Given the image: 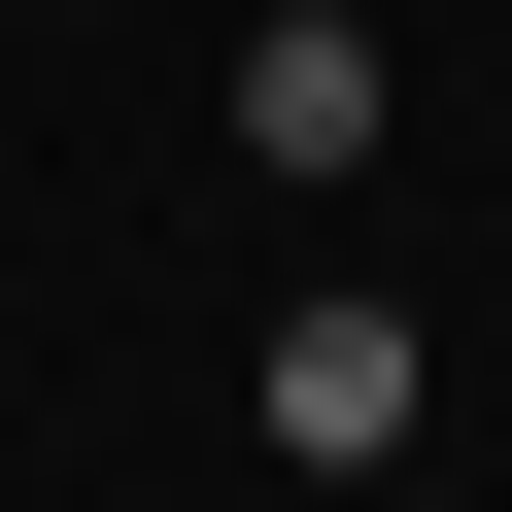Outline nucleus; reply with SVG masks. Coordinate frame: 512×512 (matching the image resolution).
<instances>
[{
    "instance_id": "f257e3e1",
    "label": "nucleus",
    "mask_w": 512,
    "mask_h": 512,
    "mask_svg": "<svg viewBox=\"0 0 512 512\" xmlns=\"http://www.w3.org/2000/svg\"><path fill=\"white\" fill-rule=\"evenodd\" d=\"M239 410H274V444H308V478H376V444H410V410H444V342H410V308H376V274H342V308H274V342H239Z\"/></svg>"
},
{
    "instance_id": "f03ea898",
    "label": "nucleus",
    "mask_w": 512,
    "mask_h": 512,
    "mask_svg": "<svg viewBox=\"0 0 512 512\" xmlns=\"http://www.w3.org/2000/svg\"><path fill=\"white\" fill-rule=\"evenodd\" d=\"M376 137H410L376 0H274V35H239V171H376Z\"/></svg>"
}]
</instances>
